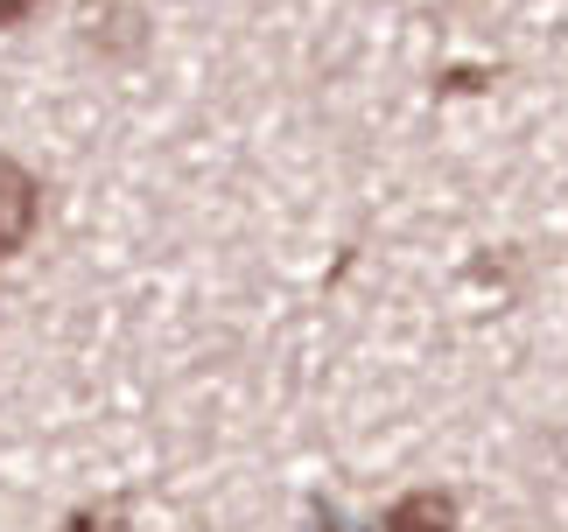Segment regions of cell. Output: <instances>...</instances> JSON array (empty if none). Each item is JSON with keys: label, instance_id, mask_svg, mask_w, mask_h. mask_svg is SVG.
<instances>
[{"label": "cell", "instance_id": "obj_1", "mask_svg": "<svg viewBox=\"0 0 568 532\" xmlns=\"http://www.w3.org/2000/svg\"><path fill=\"white\" fill-rule=\"evenodd\" d=\"M36 211H42V190H36V175L8 162L0 154V259H14L21 246H29V232H36Z\"/></svg>", "mask_w": 568, "mask_h": 532}, {"label": "cell", "instance_id": "obj_2", "mask_svg": "<svg viewBox=\"0 0 568 532\" xmlns=\"http://www.w3.org/2000/svg\"><path fill=\"white\" fill-rule=\"evenodd\" d=\"M379 532H456V498L449 491H407L379 519Z\"/></svg>", "mask_w": 568, "mask_h": 532}, {"label": "cell", "instance_id": "obj_3", "mask_svg": "<svg viewBox=\"0 0 568 532\" xmlns=\"http://www.w3.org/2000/svg\"><path fill=\"white\" fill-rule=\"evenodd\" d=\"M63 532H126V512H71Z\"/></svg>", "mask_w": 568, "mask_h": 532}, {"label": "cell", "instance_id": "obj_4", "mask_svg": "<svg viewBox=\"0 0 568 532\" xmlns=\"http://www.w3.org/2000/svg\"><path fill=\"white\" fill-rule=\"evenodd\" d=\"M42 0H0V29H14V21H29Z\"/></svg>", "mask_w": 568, "mask_h": 532}, {"label": "cell", "instance_id": "obj_5", "mask_svg": "<svg viewBox=\"0 0 568 532\" xmlns=\"http://www.w3.org/2000/svg\"><path fill=\"white\" fill-rule=\"evenodd\" d=\"M485 78H491V71H449V78H443V92H477Z\"/></svg>", "mask_w": 568, "mask_h": 532}]
</instances>
